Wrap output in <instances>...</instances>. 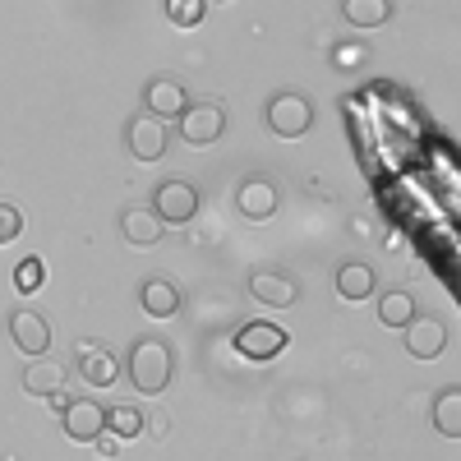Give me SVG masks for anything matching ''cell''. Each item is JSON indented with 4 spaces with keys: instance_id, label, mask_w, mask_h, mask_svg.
<instances>
[{
    "instance_id": "obj_1",
    "label": "cell",
    "mask_w": 461,
    "mask_h": 461,
    "mask_svg": "<svg viewBox=\"0 0 461 461\" xmlns=\"http://www.w3.org/2000/svg\"><path fill=\"white\" fill-rule=\"evenodd\" d=\"M171 346L158 341V337H143L134 351H130V383L143 393V397H158L167 393V383H171Z\"/></svg>"
},
{
    "instance_id": "obj_2",
    "label": "cell",
    "mask_w": 461,
    "mask_h": 461,
    "mask_svg": "<svg viewBox=\"0 0 461 461\" xmlns=\"http://www.w3.org/2000/svg\"><path fill=\"white\" fill-rule=\"evenodd\" d=\"M267 125H273V134H282V139H300L304 130L314 125L310 97H300V93H277L273 106H267Z\"/></svg>"
},
{
    "instance_id": "obj_3",
    "label": "cell",
    "mask_w": 461,
    "mask_h": 461,
    "mask_svg": "<svg viewBox=\"0 0 461 461\" xmlns=\"http://www.w3.org/2000/svg\"><path fill=\"white\" fill-rule=\"evenodd\" d=\"M152 212L162 217V226H185L199 212V189L189 180H167L158 194H152Z\"/></svg>"
},
{
    "instance_id": "obj_4",
    "label": "cell",
    "mask_w": 461,
    "mask_h": 461,
    "mask_svg": "<svg viewBox=\"0 0 461 461\" xmlns=\"http://www.w3.org/2000/svg\"><path fill=\"white\" fill-rule=\"evenodd\" d=\"M60 425L74 443H93L106 429V406H97L93 397H69L60 402Z\"/></svg>"
},
{
    "instance_id": "obj_5",
    "label": "cell",
    "mask_w": 461,
    "mask_h": 461,
    "mask_svg": "<svg viewBox=\"0 0 461 461\" xmlns=\"http://www.w3.org/2000/svg\"><path fill=\"white\" fill-rule=\"evenodd\" d=\"M230 346L245 356V360H277L282 351H286V332L277 328V323H245L236 337H230Z\"/></svg>"
},
{
    "instance_id": "obj_6",
    "label": "cell",
    "mask_w": 461,
    "mask_h": 461,
    "mask_svg": "<svg viewBox=\"0 0 461 461\" xmlns=\"http://www.w3.org/2000/svg\"><path fill=\"white\" fill-rule=\"evenodd\" d=\"M221 130H226V115H221L217 102H199V106H185L180 111V134L189 143H217Z\"/></svg>"
},
{
    "instance_id": "obj_7",
    "label": "cell",
    "mask_w": 461,
    "mask_h": 461,
    "mask_svg": "<svg viewBox=\"0 0 461 461\" xmlns=\"http://www.w3.org/2000/svg\"><path fill=\"white\" fill-rule=\"evenodd\" d=\"M406 351H411L415 360H438V356L447 351V328H443V319H434V314L411 319V323H406Z\"/></svg>"
},
{
    "instance_id": "obj_8",
    "label": "cell",
    "mask_w": 461,
    "mask_h": 461,
    "mask_svg": "<svg viewBox=\"0 0 461 461\" xmlns=\"http://www.w3.org/2000/svg\"><path fill=\"white\" fill-rule=\"evenodd\" d=\"M130 152L139 162H162L167 158V121H158V115L130 121Z\"/></svg>"
},
{
    "instance_id": "obj_9",
    "label": "cell",
    "mask_w": 461,
    "mask_h": 461,
    "mask_svg": "<svg viewBox=\"0 0 461 461\" xmlns=\"http://www.w3.org/2000/svg\"><path fill=\"white\" fill-rule=\"evenodd\" d=\"M74 369H79V378L88 383V388H111L115 374H121L115 356L106 351V346H97V341H79V360H74Z\"/></svg>"
},
{
    "instance_id": "obj_10",
    "label": "cell",
    "mask_w": 461,
    "mask_h": 461,
    "mask_svg": "<svg viewBox=\"0 0 461 461\" xmlns=\"http://www.w3.org/2000/svg\"><path fill=\"white\" fill-rule=\"evenodd\" d=\"M10 337H14V346L23 356L37 360L51 346V323L42 314H32V310H19V314H10Z\"/></svg>"
},
{
    "instance_id": "obj_11",
    "label": "cell",
    "mask_w": 461,
    "mask_h": 461,
    "mask_svg": "<svg viewBox=\"0 0 461 461\" xmlns=\"http://www.w3.org/2000/svg\"><path fill=\"white\" fill-rule=\"evenodd\" d=\"M236 203H240V212H245V217L263 221V217H273V212H277L282 189H277L273 180H263V176H249V180L236 189Z\"/></svg>"
},
{
    "instance_id": "obj_12",
    "label": "cell",
    "mask_w": 461,
    "mask_h": 461,
    "mask_svg": "<svg viewBox=\"0 0 461 461\" xmlns=\"http://www.w3.org/2000/svg\"><path fill=\"white\" fill-rule=\"evenodd\" d=\"M249 295H254L258 304H267V310H286V304H295L300 286H295V277H286V273H254V277H249Z\"/></svg>"
},
{
    "instance_id": "obj_13",
    "label": "cell",
    "mask_w": 461,
    "mask_h": 461,
    "mask_svg": "<svg viewBox=\"0 0 461 461\" xmlns=\"http://www.w3.org/2000/svg\"><path fill=\"white\" fill-rule=\"evenodd\" d=\"M139 300H143V314L148 319H176L180 314V291L167 277H148L143 291H139Z\"/></svg>"
},
{
    "instance_id": "obj_14",
    "label": "cell",
    "mask_w": 461,
    "mask_h": 461,
    "mask_svg": "<svg viewBox=\"0 0 461 461\" xmlns=\"http://www.w3.org/2000/svg\"><path fill=\"white\" fill-rule=\"evenodd\" d=\"M121 230H125V240L134 245V249H152L162 240V217L152 212V208H130L125 217H121Z\"/></svg>"
},
{
    "instance_id": "obj_15",
    "label": "cell",
    "mask_w": 461,
    "mask_h": 461,
    "mask_svg": "<svg viewBox=\"0 0 461 461\" xmlns=\"http://www.w3.org/2000/svg\"><path fill=\"white\" fill-rule=\"evenodd\" d=\"M23 388H28L32 397H60V388H65V369H60L56 360H47V356H37V360L23 369Z\"/></svg>"
},
{
    "instance_id": "obj_16",
    "label": "cell",
    "mask_w": 461,
    "mask_h": 461,
    "mask_svg": "<svg viewBox=\"0 0 461 461\" xmlns=\"http://www.w3.org/2000/svg\"><path fill=\"white\" fill-rule=\"evenodd\" d=\"M189 106L185 88L176 79H152L148 84V115H158V121H171V115H180Z\"/></svg>"
},
{
    "instance_id": "obj_17",
    "label": "cell",
    "mask_w": 461,
    "mask_h": 461,
    "mask_svg": "<svg viewBox=\"0 0 461 461\" xmlns=\"http://www.w3.org/2000/svg\"><path fill=\"white\" fill-rule=\"evenodd\" d=\"M337 291H341V300H369L374 295V267L369 263H341Z\"/></svg>"
},
{
    "instance_id": "obj_18",
    "label": "cell",
    "mask_w": 461,
    "mask_h": 461,
    "mask_svg": "<svg viewBox=\"0 0 461 461\" xmlns=\"http://www.w3.org/2000/svg\"><path fill=\"white\" fill-rule=\"evenodd\" d=\"M341 14L356 28H378V23H388L393 0H341Z\"/></svg>"
},
{
    "instance_id": "obj_19",
    "label": "cell",
    "mask_w": 461,
    "mask_h": 461,
    "mask_svg": "<svg viewBox=\"0 0 461 461\" xmlns=\"http://www.w3.org/2000/svg\"><path fill=\"white\" fill-rule=\"evenodd\" d=\"M434 425L447 438H461V388H443L434 397Z\"/></svg>"
},
{
    "instance_id": "obj_20",
    "label": "cell",
    "mask_w": 461,
    "mask_h": 461,
    "mask_svg": "<svg viewBox=\"0 0 461 461\" xmlns=\"http://www.w3.org/2000/svg\"><path fill=\"white\" fill-rule=\"evenodd\" d=\"M415 319V300H411V291H388L378 300V323L383 328H406Z\"/></svg>"
},
{
    "instance_id": "obj_21",
    "label": "cell",
    "mask_w": 461,
    "mask_h": 461,
    "mask_svg": "<svg viewBox=\"0 0 461 461\" xmlns=\"http://www.w3.org/2000/svg\"><path fill=\"white\" fill-rule=\"evenodd\" d=\"M106 429L115 438H139L143 434V411L139 406H111L106 411Z\"/></svg>"
},
{
    "instance_id": "obj_22",
    "label": "cell",
    "mask_w": 461,
    "mask_h": 461,
    "mask_svg": "<svg viewBox=\"0 0 461 461\" xmlns=\"http://www.w3.org/2000/svg\"><path fill=\"white\" fill-rule=\"evenodd\" d=\"M167 19L180 28H194L203 19V0H167Z\"/></svg>"
},
{
    "instance_id": "obj_23",
    "label": "cell",
    "mask_w": 461,
    "mask_h": 461,
    "mask_svg": "<svg viewBox=\"0 0 461 461\" xmlns=\"http://www.w3.org/2000/svg\"><path fill=\"white\" fill-rule=\"evenodd\" d=\"M37 286H42V258H23V263L14 267V291H19V295H32Z\"/></svg>"
},
{
    "instance_id": "obj_24",
    "label": "cell",
    "mask_w": 461,
    "mask_h": 461,
    "mask_svg": "<svg viewBox=\"0 0 461 461\" xmlns=\"http://www.w3.org/2000/svg\"><path fill=\"white\" fill-rule=\"evenodd\" d=\"M23 236V212L14 203H0V245H10Z\"/></svg>"
},
{
    "instance_id": "obj_25",
    "label": "cell",
    "mask_w": 461,
    "mask_h": 461,
    "mask_svg": "<svg viewBox=\"0 0 461 461\" xmlns=\"http://www.w3.org/2000/svg\"><path fill=\"white\" fill-rule=\"evenodd\" d=\"M365 60V47H356V42H346V47H337V65L341 69H356Z\"/></svg>"
},
{
    "instance_id": "obj_26",
    "label": "cell",
    "mask_w": 461,
    "mask_h": 461,
    "mask_svg": "<svg viewBox=\"0 0 461 461\" xmlns=\"http://www.w3.org/2000/svg\"><path fill=\"white\" fill-rule=\"evenodd\" d=\"M143 429H148L152 438H167V429H171V420H167V415H143Z\"/></svg>"
},
{
    "instance_id": "obj_27",
    "label": "cell",
    "mask_w": 461,
    "mask_h": 461,
    "mask_svg": "<svg viewBox=\"0 0 461 461\" xmlns=\"http://www.w3.org/2000/svg\"><path fill=\"white\" fill-rule=\"evenodd\" d=\"M93 443L102 447V456H115V452H121V438H115V434H106V429H102V434H97Z\"/></svg>"
}]
</instances>
